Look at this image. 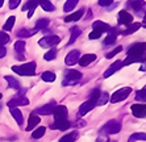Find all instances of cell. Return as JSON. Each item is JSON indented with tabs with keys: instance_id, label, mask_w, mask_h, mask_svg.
Listing matches in <instances>:
<instances>
[{
	"instance_id": "55",
	"label": "cell",
	"mask_w": 146,
	"mask_h": 142,
	"mask_svg": "<svg viewBox=\"0 0 146 142\" xmlns=\"http://www.w3.org/2000/svg\"><path fill=\"white\" fill-rule=\"evenodd\" d=\"M0 99H1V94H0Z\"/></svg>"
},
{
	"instance_id": "9",
	"label": "cell",
	"mask_w": 146,
	"mask_h": 142,
	"mask_svg": "<svg viewBox=\"0 0 146 142\" xmlns=\"http://www.w3.org/2000/svg\"><path fill=\"white\" fill-rule=\"evenodd\" d=\"M96 102H98V99H88L87 102L83 103V104L79 107V116H84V115H87L88 112H91L92 109L96 107Z\"/></svg>"
},
{
	"instance_id": "42",
	"label": "cell",
	"mask_w": 146,
	"mask_h": 142,
	"mask_svg": "<svg viewBox=\"0 0 146 142\" xmlns=\"http://www.w3.org/2000/svg\"><path fill=\"white\" fill-rule=\"evenodd\" d=\"M7 42H9V36L5 32H0V46H4Z\"/></svg>"
},
{
	"instance_id": "4",
	"label": "cell",
	"mask_w": 146,
	"mask_h": 142,
	"mask_svg": "<svg viewBox=\"0 0 146 142\" xmlns=\"http://www.w3.org/2000/svg\"><path fill=\"white\" fill-rule=\"evenodd\" d=\"M61 42V37L55 36V34H50V36H45L44 38H41L38 41V45L41 47H54Z\"/></svg>"
},
{
	"instance_id": "5",
	"label": "cell",
	"mask_w": 146,
	"mask_h": 142,
	"mask_svg": "<svg viewBox=\"0 0 146 142\" xmlns=\"http://www.w3.org/2000/svg\"><path fill=\"white\" fill-rule=\"evenodd\" d=\"M120 130H121V122L117 120H109L103 126V133H106V134H117Z\"/></svg>"
},
{
	"instance_id": "23",
	"label": "cell",
	"mask_w": 146,
	"mask_h": 142,
	"mask_svg": "<svg viewBox=\"0 0 146 142\" xmlns=\"http://www.w3.org/2000/svg\"><path fill=\"white\" fill-rule=\"evenodd\" d=\"M37 29L34 28V29H28V28H23L20 31L17 32V37L19 38H29L31 36H34V34L37 33Z\"/></svg>"
},
{
	"instance_id": "44",
	"label": "cell",
	"mask_w": 146,
	"mask_h": 142,
	"mask_svg": "<svg viewBox=\"0 0 146 142\" xmlns=\"http://www.w3.org/2000/svg\"><path fill=\"white\" fill-rule=\"evenodd\" d=\"M96 142H109V139H108V137H107V134L106 133H100V135H99V138L96 139Z\"/></svg>"
},
{
	"instance_id": "8",
	"label": "cell",
	"mask_w": 146,
	"mask_h": 142,
	"mask_svg": "<svg viewBox=\"0 0 146 142\" xmlns=\"http://www.w3.org/2000/svg\"><path fill=\"white\" fill-rule=\"evenodd\" d=\"M55 107H57V103H55L54 100H51V102H49L48 104H45V105H42V107H40V108H37L33 113H36V115L48 116V115H51V113L54 112Z\"/></svg>"
},
{
	"instance_id": "38",
	"label": "cell",
	"mask_w": 146,
	"mask_h": 142,
	"mask_svg": "<svg viewBox=\"0 0 146 142\" xmlns=\"http://www.w3.org/2000/svg\"><path fill=\"white\" fill-rule=\"evenodd\" d=\"M136 100L137 102H145L146 103V86L136 92Z\"/></svg>"
},
{
	"instance_id": "31",
	"label": "cell",
	"mask_w": 146,
	"mask_h": 142,
	"mask_svg": "<svg viewBox=\"0 0 146 142\" xmlns=\"http://www.w3.org/2000/svg\"><path fill=\"white\" fill-rule=\"evenodd\" d=\"M40 5H41V8L44 11H46V12H53V11L55 9V7L49 0H40Z\"/></svg>"
},
{
	"instance_id": "35",
	"label": "cell",
	"mask_w": 146,
	"mask_h": 142,
	"mask_svg": "<svg viewBox=\"0 0 146 142\" xmlns=\"http://www.w3.org/2000/svg\"><path fill=\"white\" fill-rule=\"evenodd\" d=\"M108 100H109L108 92H100V96L98 98L96 105H104V104H107V102H108Z\"/></svg>"
},
{
	"instance_id": "30",
	"label": "cell",
	"mask_w": 146,
	"mask_h": 142,
	"mask_svg": "<svg viewBox=\"0 0 146 142\" xmlns=\"http://www.w3.org/2000/svg\"><path fill=\"white\" fill-rule=\"evenodd\" d=\"M41 78H42L44 82H46V83H51V82L55 80V74L51 72V71H45V72H42Z\"/></svg>"
},
{
	"instance_id": "53",
	"label": "cell",
	"mask_w": 146,
	"mask_h": 142,
	"mask_svg": "<svg viewBox=\"0 0 146 142\" xmlns=\"http://www.w3.org/2000/svg\"><path fill=\"white\" fill-rule=\"evenodd\" d=\"M141 70H142V71H146V63H145V66H142V67H141Z\"/></svg>"
},
{
	"instance_id": "50",
	"label": "cell",
	"mask_w": 146,
	"mask_h": 142,
	"mask_svg": "<svg viewBox=\"0 0 146 142\" xmlns=\"http://www.w3.org/2000/svg\"><path fill=\"white\" fill-rule=\"evenodd\" d=\"M91 16H92L91 11H88V15H87V17H86V19H87V20H90V19H91Z\"/></svg>"
},
{
	"instance_id": "6",
	"label": "cell",
	"mask_w": 146,
	"mask_h": 142,
	"mask_svg": "<svg viewBox=\"0 0 146 142\" xmlns=\"http://www.w3.org/2000/svg\"><path fill=\"white\" fill-rule=\"evenodd\" d=\"M146 53V42H137L129 46L126 50V57H133V55H141Z\"/></svg>"
},
{
	"instance_id": "36",
	"label": "cell",
	"mask_w": 146,
	"mask_h": 142,
	"mask_svg": "<svg viewBox=\"0 0 146 142\" xmlns=\"http://www.w3.org/2000/svg\"><path fill=\"white\" fill-rule=\"evenodd\" d=\"M15 21H16V17L15 16H11V17H8V20L5 21V24H4V27H3V29L5 32H8V31H12V28H13V25H15Z\"/></svg>"
},
{
	"instance_id": "22",
	"label": "cell",
	"mask_w": 146,
	"mask_h": 142,
	"mask_svg": "<svg viewBox=\"0 0 146 142\" xmlns=\"http://www.w3.org/2000/svg\"><path fill=\"white\" fill-rule=\"evenodd\" d=\"M11 115L13 116V118L16 120V122L19 124V126H23V122H24V116H23V112L17 108H9Z\"/></svg>"
},
{
	"instance_id": "29",
	"label": "cell",
	"mask_w": 146,
	"mask_h": 142,
	"mask_svg": "<svg viewBox=\"0 0 146 142\" xmlns=\"http://www.w3.org/2000/svg\"><path fill=\"white\" fill-rule=\"evenodd\" d=\"M136 141H146V133L143 132L133 133L129 137V142H136Z\"/></svg>"
},
{
	"instance_id": "16",
	"label": "cell",
	"mask_w": 146,
	"mask_h": 142,
	"mask_svg": "<svg viewBox=\"0 0 146 142\" xmlns=\"http://www.w3.org/2000/svg\"><path fill=\"white\" fill-rule=\"evenodd\" d=\"M92 28H94V31H98V32H100V33H109L111 32V29H112V27L111 25H108V24H106V23H103V21H100V20H98V21H95V23L92 24Z\"/></svg>"
},
{
	"instance_id": "19",
	"label": "cell",
	"mask_w": 146,
	"mask_h": 142,
	"mask_svg": "<svg viewBox=\"0 0 146 142\" xmlns=\"http://www.w3.org/2000/svg\"><path fill=\"white\" fill-rule=\"evenodd\" d=\"M121 67H122V61H116V62H113V63L108 67V70L104 72V75H103V76H104V78H109L111 75H113L116 71H119Z\"/></svg>"
},
{
	"instance_id": "48",
	"label": "cell",
	"mask_w": 146,
	"mask_h": 142,
	"mask_svg": "<svg viewBox=\"0 0 146 142\" xmlns=\"http://www.w3.org/2000/svg\"><path fill=\"white\" fill-rule=\"evenodd\" d=\"M16 59L17 61H23V59H25L24 54H16Z\"/></svg>"
},
{
	"instance_id": "21",
	"label": "cell",
	"mask_w": 146,
	"mask_h": 142,
	"mask_svg": "<svg viewBox=\"0 0 146 142\" xmlns=\"http://www.w3.org/2000/svg\"><path fill=\"white\" fill-rule=\"evenodd\" d=\"M96 59H98V57H96L95 54H84L83 57L79 58L78 63L80 64L82 67H86V66H88L90 63H92V62L96 61Z\"/></svg>"
},
{
	"instance_id": "3",
	"label": "cell",
	"mask_w": 146,
	"mask_h": 142,
	"mask_svg": "<svg viewBox=\"0 0 146 142\" xmlns=\"http://www.w3.org/2000/svg\"><path fill=\"white\" fill-rule=\"evenodd\" d=\"M126 7L129 8V9L134 11V12L141 17H143L146 13V3L143 0H128Z\"/></svg>"
},
{
	"instance_id": "40",
	"label": "cell",
	"mask_w": 146,
	"mask_h": 142,
	"mask_svg": "<svg viewBox=\"0 0 146 142\" xmlns=\"http://www.w3.org/2000/svg\"><path fill=\"white\" fill-rule=\"evenodd\" d=\"M116 37H117V34H115V33H109L108 36H107V38L104 40V45H113L116 42Z\"/></svg>"
},
{
	"instance_id": "41",
	"label": "cell",
	"mask_w": 146,
	"mask_h": 142,
	"mask_svg": "<svg viewBox=\"0 0 146 142\" xmlns=\"http://www.w3.org/2000/svg\"><path fill=\"white\" fill-rule=\"evenodd\" d=\"M120 51H122V46H121V45H119V46L116 47L115 50H112V51H109V53H107V54H106V58H107V59H109V58H113L116 54H119Z\"/></svg>"
},
{
	"instance_id": "52",
	"label": "cell",
	"mask_w": 146,
	"mask_h": 142,
	"mask_svg": "<svg viewBox=\"0 0 146 142\" xmlns=\"http://www.w3.org/2000/svg\"><path fill=\"white\" fill-rule=\"evenodd\" d=\"M3 4H4V0H0V8L3 7Z\"/></svg>"
},
{
	"instance_id": "45",
	"label": "cell",
	"mask_w": 146,
	"mask_h": 142,
	"mask_svg": "<svg viewBox=\"0 0 146 142\" xmlns=\"http://www.w3.org/2000/svg\"><path fill=\"white\" fill-rule=\"evenodd\" d=\"M21 0H9V8L11 9H15V8L19 7V4H20Z\"/></svg>"
},
{
	"instance_id": "13",
	"label": "cell",
	"mask_w": 146,
	"mask_h": 142,
	"mask_svg": "<svg viewBox=\"0 0 146 142\" xmlns=\"http://www.w3.org/2000/svg\"><path fill=\"white\" fill-rule=\"evenodd\" d=\"M53 115H54L55 120H67V108H66L65 105H57L53 112Z\"/></svg>"
},
{
	"instance_id": "27",
	"label": "cell",
	"mask_w": 146,
	"mask_h": 142,
	"mask_svg": "<svg viewBox=\"0 0 146 142\" xmlns=\"http://www.w3.org/2000/svg\"><path fill=\"white\" fill-rule=\"evenodd\" d=\"M70 33H71V36H70V40H68V45H72L76 41V38L80 36V33H82V31H80V28H78V27H74V28H71V31H70Z\"/></svg>"
},
{
	"instance_id": "26",
	"label": "cell",
	"mask_w": 146,
	"mask_h": 142,
	"mask_svg": "<svg viewBox=\"0 0 146 142\" xmlns=\"http://www.w3.org/2000/svg\"><path fill=\"white\" fill-rule=\"evenodd\" d=\"M141 28V24L139 23H132L130 25H128V28H126L125 31H122L121 33L124 34V36H128V34H132L134 33V32H137Z\"/></svg>"
},
{
	"instance_id": "49",
	"label": "cell",
	"mask_w": 146,
	"mask_h": 142,
	"mask_svg": "<svg viewBox=\"0 0 146 142\" xmlns=\"http://www.w3.org/2000/svg\"><path fill=\"white\" fill-rule=\"evenodd\" d=\"M141 27L146 28V13H145V16H143V21H142V24H141Z\"/></svg>"
},
{
	"instance_id": "14",
	"label": "cell",
	"mask_w": 146,
	"mask_h": 142,
	"mask_svg": "<svg viewBox=\"0 0 146 142\" xmlns=\"http://www.w3.org/2000/svg\"><path fill=\"white\" fill-rule=\"evenodd\" d=\"M146 62V53L141 55H133V57H126L125 61H122V66H129L132 63H142Z\"/></svg>"
},
{
	"instance_id": "7",
	"label": "cell",
	"mask_w": 146,
	"mask_h": 142,
	"mask_svg": "<svg viewBox=\"0 0 146 142\" xmlns=\"http://www.w3.org/2000/svg\"><path fill=\"white\" fill-rule=\"evenodd\" d=\"M130 92H132V88L130 87L120 88V90H117V91L111 96V103H120V102H122V100H125L130 95Z\"/></svg>"
},
{
	"instance_id": "39",
	"label": "cell",
	"mask_w": 146,
	"mask_h": 142,
	"mask_svg": "<svg viewBox=\"0 0 146 142\" xmlns=\"http://www.w3.org/2000/svg\"><path fill=\"white\" fill-rule=\"evenodd\" d=\"M55 57H57V49H50V50L44 55V59L45 61H48V62H50V61H53Z\"/></svg>"
},
{
	"instance_id": "33",
	"label": "cell",
	"mask_w": 146,
	"mask_h": 142,
	"mask_svg": "<svg viewBox=\"0 0 146 142\" xmlns=\"http://www.w3.org/2000/svg\"><path fill=\"white\" fill-rule=\"evenodd\" d=\"M45 132H46V128H45V126H40V128H37L36 130H33V133H32V138L33 139L41 138V137H44Z\"/></svg>"
},
{
	"instance_id": "2",
	"label": "cell",
	"mask_w": 146,
	"mask_h": 142,
	"mask_svg": "<svg viewBox=\"0 0 146 142\" xmlns=\"http://www.w3.org/2000/svg\"><path fill=\"white\" fill-rule=\"evenodd\" d=\"M82 79V72L76 70H67L65 74V78L62 82V86H75L78 84Z\"/></svg>"
},
{
	"instance_id": "1",
	"label": "cell",
	"mask_w": 146,
	"mask_h": 142,
	"mask_svg": "<svg viewBox=\"0 0 146 142\" xmlns=\"http://www.w3.org/2000/svg\"><path fill=\"white\" fill-rule=\"evenodd\" d=\"M12 71L23 76H32L36 75V62H28L20 66H12Z\"/></svg>"
},
{
	"instance_id": "15",
	"label": "cell",
	"mask_w": 146,
	"mask_h": 142,
	"mask_svg": "<svg viewBox=\"0 0 146 142\" xmlns=\"http://www.w3.org/2000/svg\"><path fill=\"white\" fill-rule=\"evenodd\" d=\"M79 58H80V53H79L78 50H71L67 55H66L65 62L67 66H74L75 63L79 62Z\"/></svg>"
},
{
	"instance_id": "11",
	"label": "cell",
	"mask_w": 146,
	"mask_h": 142,
	"mask_svg": "<svg viewBox=\"0 0 146 142\" xmlns=\"http://www.w3.org/2000/svg\"><path fill=\"white\" fill-rule=\"evenodd\" d=\"M133 116L137 118H143L146 116V104H133L130 107Z\"/></svg>"
},
{
	"instance_id": "24",
	"label": "cell",
	"mask_w": 146,
	"mask_h": 142,
	"mask_svg": "<svg viewBox=\"0 0 146 142\" xmlns=\"http://www.w3.org/2000/svg\"><path fill=\"white\" fill-rule=\"evenodd\" d=\"M83 13H84V11H83V9L76 11L75 13H71V15H68V16L65 17V23H72V21L80 20L82 17H83Z\"/></svg>"
},
{
	"instance_id": "51",
	"label": "cell",
	"mask_w": 146,
	"mask_h": 142,
	"mask_svg": "<svg viewBox=\"0 0 146 142\" xmlns=\"http://www.w3.org/2000/svg\"><path fill=\"white\" fill-rule=\"evenodd\" d=\"M115 7H117V4H112V7H108V9L111 11V9H113V8H115Z\"/></svg>"
},
{
	"instance_id": "20",
	"label": "cell",
	"mask_w": 146,
	"mask_h": 142,
	"mask_svg": "<svg viewBox=\"0 0 146 142\" xmlns=\"http://www.w3.org/2000/svg\"><path fill=\"white\" fill-rule=\"evenodd\" d=\"M40 122H41L40 116L36 115V113H31V116H29V121H28V125H27V130L28 132L33 130V128H36Z\"/></svg>"
},
{
	"instance_id": "17",
	"label": "cell",
	"mask_w": 146,
	"mask_h": 142,
	"mask_svg": "<svg viewBox=\"0 0 146 142\" xmlns=\"http://www.w3.org/2000/svg\"><path fill=\"white\" fill-rule=\"evenodd\" d=\"M40 4V0H28V3L23 7V11H28V17L31 19L33 16L34 11H36V7Z\"/></svg>"
},
{
	"instance_id": "37",
	"label": "cell",
	"mask_w": 146,
	"mask_h": 142,
	"mask_svg": "<svg viewBox=\"0 0 146 142\" xmlns=\"http://www.w3.org/2000/svg\"><path fill=\"white\" fill-rule=\"evenodd\" d=\"M78 1L79 0H67V1L65 3L63 11H65V12H71V11L75 8V5L78 4Z\"/></svg>"
},
{
	"instance_id": "18",
	"label": "cell",
	"mask_w": 146,
	"mask_h": 142,
	"mask_svg": "<svg viewBox=\"0 0 146 142\" xmlns=\"http://www.w3.org/2000/svg\"><path fill=\"white\" fill-rule=\"evenodd\" d=\"M70 126H71V124L67 120H55L50 125V129H58V130H63L65 132L66 129H68Z\"/></svg>"
},
{
	"instance_id": "34",
	"label": "cell",
	"mask_w": 146,
	"mask_h": 142,
	"mask_svg": "<svg viewBox=\"0 0 146 142\" xmlns=\"http://www.w3.org/2000/svg\"><path fill=\"white\" fill-rule=\"evenodd\" d=\"M24 50H25V41L20 40L15 42V51L16 54H24Z\"/></svg>"
},
{
	"instance_id": "46",
	"label": "cell",
	"mask_w": 146,
	"mask_h": 142,
	"mask_svg": "<svg viewBox=\"0 0 146 142\" xmlns=\"http://www.w3.org/2000/svg\"><path fill=\"white\" fill-rule=\"evenodd\" d=\"M112 3L113 0H99V5H102V7H108Z\"/></svg>"
},
{
	"instance_id": "12",
	"label": "cell",
	"mask_w": 146,
	"mask_h": 142,
	"mask_svg": "<svg viewBox=\"0 0 146 142\" xmlns=\"http://www.w3.org/2000/svg\"><path fill=\"white\" fill-rule=\"evenodd\" d=\"M132 21H133V16L128 11L122 9L119 12V24L120 25H126V27H128V25L132 24Z\"/></svg>"
},
{
	"instance_id": "47",
	"label": "cell",
	"mask_w": 146,
	"mask_h": 142,
	"mask_svg": "<svg viewBox=\"0 0 146 142\" xmlns=\"http://www.w3.org/2000/svg\"><path fill=\"white\" fill-rule=\"evenodd\" d=\"M5 54H7V49L4 46H0V59L3 57H5Z\"/></svg>"
},
{
	"instance_id": "28",
	"label": "cell",
	"mask_w": 146,
	"mask_h": 142,
	"mask_svg": "<svg viewBox=\"0 0 146 142\" xmlns=\"http://www.w3.org/2000/svg\"><path fill=\"white\" fill-rule=\"evenodd\" d=\"M78 135H79V133L76 132V130H74V132L67 133V134L63 135V137L59 139V142H74L75 139L78 138Z\"/></svg>"
},
{
	"instance_id": "54",
	"label": "cell",
	"mask_w": 146,
	"mask_h": 142,
	"mask_svg": "<svg viewBox=\"0 0 146 142\" xmlns=\"http://www.w3.org/2000/svg\"><path fill=\"white\" fill-rule=\"evenodd\" d=\"M1 108H3V104H1V103H0V111H1Z\"/></svg>"
},
{
	"instance_id": "32",
	"label": "cell",
	"mask_w": 146,
	"mask_h": 142,
	"mask_svg": "<svg viewBox=\"0 0 146 142\" xmlns=\"http://www.w3.org/2000/svg\"><path fill=\"white\" fill-rule=\"evenodd\" d=\"M49 23H50V21H49L48 19H40V20H37V23H36V29H37V31H45V29L49 27Z\"/></svg>"
},
{
	"instance_id": "25",
	"label": "cell",
	"mask_w": 146,
	"mask_h": 142,
	"mask_svg": "<svg viewBox=\"0 0 146 142\" xmlns=\"http://www.w3.org/2000/svg\"><path fill=\"white\" fill-rule=\"evenodd\" d=\"M4 79L7 80L8 87H9V88H12V90H20V83H19V80H17L16 78L11 76V75H5V76H4Z\"/></svg>"
},
{
	"instance_id": "43",
	"label": "cell",
	"mask_w": 146,
	"mask_h": 142,
	"mask_svg": "<svg viewBox=\"0 0 146 142\" xmlns=\"http://www.w3.org/2000/svg\"><path fill=\"white\" fill-rule=\"evenodd\" d=\"M100 37H102V33H100V32H98V31H92L91 33L88 34L90 40H98V38H100Z\"/></svg>"
},
{
	"instance_id": "10",
	"label": "cell",
	"mask_w": 146,
	"mask_h": 142,
	"mask_svg": "<svg viewBox=\"0 0 146 142\" xmlns=\"http://www.w3.org/2000/svg\"><path fill=\"white\" fill-rule=\"evenodd\" d=\"M21 105H29V100L25 96H19L16 95L15 98H12L8 102V107L9 108H16V107H21Z\"/></svg>"
}]
</instances>
